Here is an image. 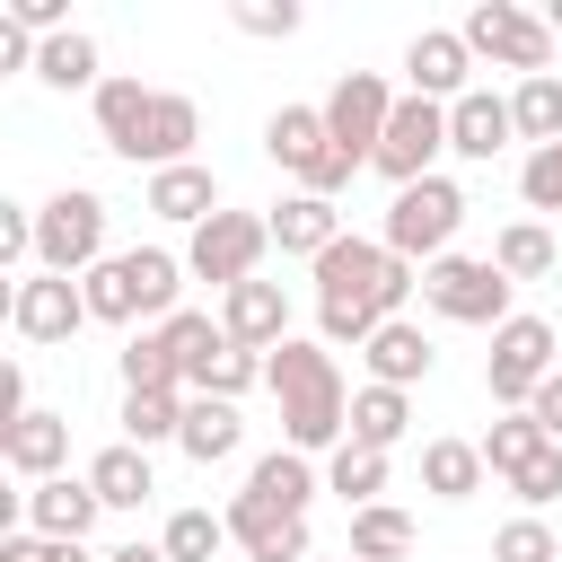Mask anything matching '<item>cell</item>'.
Wrapping results in <instances>:
<instances>
[{
  "mask_svg": "<svg viewBox=\"0 0 562 562\" xmlns=\"http://www.w3.org/2000/svg\"><path fill=\"white\" fill-rule=\"evenodd\" d=\"M97 140L132 167H184L193 140H202V105L176 97V88H140V79H105L97 88Z\"/></svg>",
  "mask_w": 562,
  "mask_h": 562,
  "instance_id": "obj_1",
  "label": "cell"
},
{
  "mask_svg": "<svg viewBox=\"0 0 562 562\" xmlns=\"http://www.w3.org/2000/svg\"><path fill=\"white\" fill-rule=\"evenodd\" d=\"M263 386H272V404H281V448L316 457V448H342V439H351V395H342V369H334L325 342H299V334H290V342L263 360Z\"/></svg>",
  "mask_w": 562,
  "mask_h": 562,
  "instance_id": "obj_2",
  "label": "cell"
},
{
  "mask_svg": "<svg viewBox=\"0 0 562 562\" xmlns=\"http://www.w3.org/2000/svg\"><path fill=\"white\" fill-rule=\"evenodd\" d=\"M413 290H422V263L386 255V237H342L316 255V307H351V316L386 325V316H404Z\"/></svg>",
  "mask_w": 562,
  "mask_h": 562,
  "instance_id": "obj_3",
  "label": "cell"
},
{
  "mask_svg": "<svg viewBox=\"0 0 562 562\" xmlns=\"http://www.w3.org/2000/svg\"><path fill=\"white\" fill-rule=\"evenodd\" d=\"M88 316L97 325H140V316H176V290H184V255H167V246H132V255H105L88 281Z\"/></svg>",
  "mask_w": 562,
  "mask_h": 562,
  "instance_id": "obj_4",
  "label": "cell"
},
{
  "mask_svg": "<svg viewBox=\"0 0 562 562\" xmlns=\"http://www.w3.org/2000/svg\"><path fill=\"white\" fill-rule=\"evenodd\" d=\"M263 158H272L281 176H299V193H325V202L360 176V158L334 149L325 105H272V123H263Z\"/></svg>",
  "mask_w": 562,
  "mask_h": 562,
  "instance_id": "obj_5",
  "label": "cell"
},
{
  "mask_svg": "<svg viewBox=\"0 0 562 562\" xmlns=\"http://www.w3.org/2000/svg\"><path fill=\"white\" fill-rule=\"evenodd\" d=\"M97 263H105V193L61 184L53 202H35V272L88 281Z\"/></svg>",
  "mask_w": 562,
  "mask_h": 562,
  "instance_id": "obj_6",
  "label": "cell"
},
{
  "mask_svg": "<svg viewBox=\"0 0 562 562\" xmlns=\"http://www.w3.org/2000/svg\"><path fill=\"white\" fill-rule=\"evenodd\" d=\"M509 272L492 263V255H439V263H422V307L430 316H448V325H509L518 307H509Z\"/></svg>",
  "mask_w": 562,
  "mask_h": 562,
  "instance_id": "obj_7",
  "label": "cell"
},
{
  "mask_svg": "<svg viewBox=\"0 0 562 562\" xmlns=\"http://www.w3.org/2000/svg\"><path fill=\"white\" fill-rule=\"evenodd\" d=\"M457 35L474 44V61H501V70H518V79H544V70H553V26H544L536 9H518V0H474Z\"/></svg>",
  "mask_w": 562,
  "mask_h": 562,
  "instance_id": "obj_8",
  "label": "cell"
},
{
  "mask_svg": "<svg viewBox=\"0 0 562 562\" xmlns=\"http://www.w3.org/2000/svg\"><path fill=\"white\" fill-rule=\"evenodd\" d=\"M457 220H465V193H457L448 176H422V184H404V193L386 202V255H404V263H439L448 237H457Z\"/></svg>",
  "mask_w": 562,
  "mask_h": 562,
  "instance_id": "obj_9",
  "label": "cell"
},
{
  "mask_svg": "<svg viewBox=\"0 0 562 562\" xmlns=\"http://www.w3.org/2000/svg\"><path fill=\"white\" fill-rule=\"evenodd\" d=\"M263 246H272V220H263V211H220V220H202V228H193L184 272H193V281H211V290L228 299L237 281H255Z\"/></svg>",
  "mask_w": 562,
  "mask_h": 562,
  "instance_id": "obj_10",
  "label": "cell"
},
{
  "mask_svg": "<svg viewBox=\"0 0 562 562\" xmlns=\"http://www.w3.org/2000/svg\"><path fill=\"white\" fill-rule=\"evenodd\" d=\"M544 378H553V325H544V316H509V325L492 334V351H483L492 404H501V413H527Z\"/></svg>",
  "mask_w": 562,
  "mask_h": 562,
  "instance_id": "obj_11",
  "label": "cell"
},
{
  "mask_svg": "<svg viewBox=\"0 0 562 562\" xmlns=\"http://www.w3.org/2000/svg\"><path fill=\"white\" fill-rule=\"evenodd\" d=\"M439 149H448V105H430V97H413L404 88V105H395V123H386V140H378V176L404 193V184H422V176H439Z\"/></svg>",
  "mask_w": 562,
  "mask_h": 562,
  "instance_id": "obj_12",
  "label": "cell"
},
{
  "mask_svg": "<svg viewBox=\"0 0 562 562\" xmlns=\"http://www.w3.org/2000/svg\"><path fill=\"white\" fill-rule=\"evenodd\" d=\"M395 88L378 79V70H342L334 79V97H325V132H334V149H351L360 167L378 158V140H386V123H395Z\"/></svg>",
  "mask_w": 562,
  "mask_h": 562,
  "instance_id": "obj_13",
  "label": "cell"
},
{
  "mask_svg": "<svg viewBox=\"0 0 562 562\" xmlns=\"http://www.w3.org/2000/svg\"><path fill=\"white\" fill-rule=\"evenodd\" d=\"M9 325H18V342H70V334L97 325V316H88V290H79V281L26 272V281L9 290Z\"/></svg>",
  "mask_w": 562,
  "mask_h": 562,
  "instance_id": "obj_14",
  "label": "cell"
},
{
  "mask_svg": "<svg viewBox=\"0 0 562 562\" xmlns=\"http://www.w3.org/2000/svg\"><path fill=\"white\" fill-rule=\"evenodd\" d=\"M220 518H228V544H237L246 562H316V544H307V518H299V509H272V501L237 492Z\"/></svg>",
  "mask_w": 562,
  "mask_h": 562,
  "instance_id": "obj_15",
  "label": "cell"
},
{
  "mask_svg": "<svg viewBox=\"0 0 562 562\" xmlns=\"http://www.w3.org/2000/svg\"><path fill=\"white\" fill-rule=\"evenodd\" d=\"M404 79H413V97L457 105V97L474 88V44H465L457 26H422V35L404 44Z\"/></svg>",
  "mask_w": 562,
  "mask_h": 562,
  "instance_id": "obj_16",
  "label": "cell"
},
{
  "mask_svg": "<svg viewBox=\"0 0 562 562\" xmlns=\"http://www.w3.org/2000/svg\"><path fill=\"white\" fill-rule=\"evenodd\" d=\"M220 334L237 342V351H281L290 342V299H281V281H237L228 299H220Z\"/></svg>",
  "mask_w": 562,
  "mask_h": 562,
  "instance_id": "obj_17",
  "label": "cell"
},
{
  "mask_svg": "<svg viewBox=\"0 0 562 562\" xmlns=\"http://www.w3.org/2000/svg\"><path fill=\"white\" fill-rule=\"evenodd\" d=\"M18 501H26V536H61V544H88V527H97V509H105L88 474H53V483H26Z\"/></svg>",
  "mask_w": 562,
  "mask_h": 562,
  "instance_id": "obj_18",
  "label": "cell"
},
{
  "mask_svg": "<svg viewBox=\"0 0 562 562\" xmlns=\"http://www.w3.org/2000/svg\"><path fill=\"white\" fill-rule=\"evenodd\" d=\"M509 140H518V114H509V97H492V88H465V97L448 105V149H457V158L492 167Z\"/></svg>",
  "mask_w": 562,
  "mask_h": 562,
  "instance_id": "obj_19",
  "label": "cell"
},
{
  "mask_svg": "<svg viewBox=\"0 0 562 562\" xmlns=\"http://www.w3.org/2000/svg\"><path fill=\"white\" fill-rule=\"evenodd\" d=\"M360 360H369V386H404V395H413V386L430 378V334H422L413 316H386V325L360 342Z\"/></svg>",
  "mask_w": 562,
  "mask_h": 562,
  "instance_id": "obj_20",
  "label": "cell"
},
{
  "mask_svg": "<svg viewBox=\"0 0 562 562\" xmlns=\"http://www.w3.org/2000/svg\"><path fill=\"white\" fill-rule=\"evenodd\" d=\"M61 457H70V422H61V413H44V404H35L26 422H9V430H0V465H9V474H26V483H53V474H61Z\"/></svg>",
  "mask_w": 562,
  "mask_h": 562,
  "instance_id": "obj_21",
  "label": "cell"
},
{
  "mask_svg": "<svg viewBox=\"0 0 562 562\" xmlns=\"http://www.w3.org/2000/svg\"><path fill=\"white\" fill-rule=\"evenodd\" d=\"M149 211H158V220H176V228H202V220H220V176H211L202 158L158 167V176H149Z\"/></svg>",
  "mask_w": 562,
  "mask_h": 562,
  "instance_id": "obj_22",
  "label": "cell"
},
{
  "mask_svg": "<svg viewBox=\"0 0 562 562\" xmlns=\"http://www.w3.org/2000/svg\"><path fill=\"white\" fill-rule=\"evenodd\" d=\"M263 220H272V246H281V255H307V263H316L325 246H342V211H334L325 193H290V202H272Z\"/></svg>",
  "mask_w": 562,
  "mask_h": 562,
  "instance_id": "obj_23",
  "label": "cell"
},
{
  "mask_svg": "<svg viewBox=\"0 0 562 562\" xmlns=\"http://www.w3.org/2000/svg\"><path fill=\"white\" fill-rule=\"evenodd\" d=\"M483 474H492V465H483V439H430V448H422V492H430V501H474Z\"/></svg>",
  "mask_w": 562,
  "mask_h": 562,
  "instance_id": "obj_24",
  "label": "cell"
},
{
  "mask_svg": "<svg viewBox=\"0 0 562 562\" xmlns=\"http://www.w3.org/2000/svg\"><path fill=\"white\" fill-rule=\"evenodd\" d=\"M88 483H97V501H105V509H140V501L158 492V474H149V448H132V439L97 448V457H88Z\"/></svg>",
  "mask_w": 562,
  "mask_h": 562,
  "instance_id": "obj_25",
  "label": "cell"
},
{
  "mask_svg": "<svg viewBox=\"0 0 562 562\" xmlns=\"http://www.w3.org/2000/svg\"><path fill=\"white\" fill-rule=\"evenodd\" d=\"M404 430H413V395H404V386H360V395H351V448L386 457Z\"/></svg>",
  "mask_w": 562,
  "mask_h": 562,
  "instance_id": "obj_26",
  "label": "cell"
},
{
  "mask_svg": "<svg viewBox=\"0 0 562 562\" xmlns=\"http://www.w3.org/2000/svg\"><path fill=\"white\" fill-rule=\"evenodd\" d=\"M237 439H246L237 404H220V395H193V404H184V430H176V448H184L193 465H220V457H237Z\"/></svg>",
  "mask_w": 562,
  "mask_h": 562,
  "instance_id": "obj_27",
  "label": "cell"
},
{
  "mask_svg": "<svg viewBox=\"0 0 562 562\" xmlns=\"http://www.w3.org/2000/svg\"><path fill=\"white\" fill-rule=\"evenodd\" d=\"M246 492H255V501H272V509H299V518H307V501H316V465H307L299 448H272V457H255Z\"/></svg>",
  "mask_w": 562,
  "mask_h": 562,
  "instance_id": "obj_28",
  "label": "cell"
},
{
  "mask_svg": "<svg viewBox=\"0 0 562 562\" xmlns=\"http://www.w3.org/2000/svg\"><path fill=\"white\" fill-rule=\"evenodd\" d=\"M492 263H501L509 281H544V272L562 263V246H553V228H544V220H509V228L492 237Z\"/></svg>",
  "mask_w": 562,
  "mask_h": 562,
  "instance_id": "obj_29",
  "label": "cell"
},
{
  "mask_svg": "<svg viewBox=\"0 0 562 562\" xmlns=\"http://www.w3.org/2000/svg\"><path fill=\"white\" fill-rule=\"evenodd\" d=\"M544 448H553V439H544V422H536V413H501V422L483 430V465H492L501 483H509V474H527Z\"/></svg>",
  "mask_w": 562,
  "mask_h": 562,
  "instance_id": "obj_30",
  "label": "cell"
},
{
  "mask_svg": "<svg viewBox=\"0 0 562 562\" xmlns=\"http://www.w3.org/2000/svg\"><path fill=\"white\" fill-rule=\"evenodd\" d=\"M404 553H413V518L395 501L351 509V562H404Z\"/></svg>",
  "mask_w": 562,
  "mask_h": 562,
  "instance_id": "obj_31",
  "label": "cell"
},
{
  "mask_svg": "<svg viewBox=\"0 0 562 562\" xmlns=\"http://www.w3.org/2000/svg\"><path fill=\"white\" fill-rule=\"evenodd\" d=\"M35 79H44V88H105V79H97V35H88V26H70V35H44V53H35Z\"/></svg>",
  "mask_w": 562,
  "mask_h": 562,
  "instance_id": "obj_32",
  "label": "cell"
},
{
  "mask_svg": "<svg viewBox=\"0 0 562 562\" xmlns=\"http://www.w3.org/2000/svg\"><path fill=\"white\" fill-rule=\"evenodd\" d=\"M184 395V369H176V342L167 334H132L123 342V395Z\"/></svg>",
  "mask_w": 562,
  "mask_h": 562,
  "instance_id": "obj_33",
  "label": "cell"
},
{
  "mask_svg": "<svg viewBox=\"0 0 562 562\" xmlns=\"http://www.w3.org/2000/svg\"><path fill=\"white\" fill-rule=\"evenodd\" d=\"M509 114H518V140L553 149V140H562V70H544V79H518V88H509Z\"/></svg>",
  "mask_w": 562,
  "mask_h": 562,
  "instance_id": "obj_34",
  "label": "cell"
},
{
  "mask_svg": "<svg viewBox=\"0 0 562 562\" xmlns=\"http://www.w3.org/2000/svg\"><path fill=\"white\" fill-rule=\"evenodd\" d=\"M184 404H193V395H176V386H167V395H123V439H132V448L176 439V430H184Z\"/></svg>",
  "mask_w": 562,
  "mask_h": 562,
  "instance_id": "obj_35",
  "label": "cell"
},
{
  "mask_svg": "<svg viewBox=\"0 0 562 562\" xmlns=\"http://www.w3.org/2000/svg\"><path fill=\"white\" fill-rule=\"evenodd\" d=\"M325 492H342L351 509H369V501L386 492V457H369V448H351V439H342V448L325 457Z\"/></svg>",
  "mask_w": 562,
  "mask_h": 562,
  "instance_id": "obj_36",
  "label": "cell"
},
{
  "mask_svg": "<svg viewBox=\"0 0 562 562\" xmlns=\"http://www.w3.org/2000/svg\"><path fill=\"white\" fill-rule=\"evenodd\" d=\"M158 544H167V562H211V553L228 544V518H211V509H176Z\"/></svg>",
  "mask_w": 562,
  "mask_h": 562,
  "instance_id": "obj_37",
  "label": "cell"
},
{
  "mask_svg": "<svg viewBox=\"0 0 562 562\" xmlns=\"http://www.w3.org/2000/svg\"><path fill=\"white\" fill-rule=\"evenodd\" d=\"M492 562H562V544H553V527H544L536 509H518V518L492 536Z\"/></svg>",
  "mask_w": 562,
  "mask_h": 562,
  "instance_id": "obj_38",
  "label": "cell"
},
{
  "mask_svg": "<svg viewBox=\"0 0 562 562\" xmlns=\"http://www.w3.org/2000/svg\"><path fill=\"white\" fill-rule=\"evenodd\" d=\"M255 378H263V351H237V342H228V351H220V360L193 378V395H220V404H237Z\"/></svg>",
  "mask_w": 562,
  "mask_h": 562,
  "instance_id": "obj_39",
  "label": "cell"
},
{
  "mask_svg": "<svg viewBox=\"0 0 562 562\" xmlns=\"http://www.w3.org/2000/svg\"><path fill=\"white\" fill-rule=\"evenodd\" d=\"M518 193H527V211H562V140H553V149H527Z\"/></svg>",
  "mask_w": 562,
  "mask_h": 562,
  "instance_id": "obj_40",
  "label": "cell"
},
{
  "mask_svg": "<svg viewBox=\"0 0 562 562\" xmlns=\"http://www.w3.org/2000/svg\"><path fill=\"white\" fill-rule=\"evenodd\" d=\"M0 562H105V553L61 544V536H26V527H9V536H0Z\"/></svg>",
  "mask_w": 562,
  "mask_h": 562,
  "instance_id": "obj_41",
  "label": "cell"
},
{
  "mask_svg": "<svg viewBox=\"0 0 562 562\" xmlns=\"http://www.w3.org/2000/svg\"><path fill=\"white\" fill-rule=\"evenodd\" d=\"M246 35H299V0H237L228 9Z\"/></svg>",
  "mask_w": 562,
  "mask_h": 562,
  "instance_id": "obj_42",
  "label": "cell"
},
{
  "mask_svg": "<svg viewBox=\"0 0 562 562\" xmlns=\"http://www.w3.org/2000/svg\"><path fill=\"white\" fill-rule=\"evenodd\" d=\"M509 492L527 501V509H544V501H562V448H544L527 474H509Z\"/></svg>",
  "mask_w": 562,
  "mask_h": 562,
  "instance_id": "obj_43",
  "label": "cell"
},
{
  "mask_svg": "<svg viewBox=\"0 0 562 562\" xmlns=\"http://www.w3.org/2000/svg\"><path fill=\"white\" fill-rule=\"evenodd\" d=\"M0 9H9L35 44H44V35H70V0H0Z\"/></svg>",
  "mask_w": 562,
  "mask_h": 562,
  "instance_id": "obj_44",
  "label": "cell"
},
{
  "mask_svg": "<svg viewBox=\"0 0 562 562\" xmlns=\"http://www.w3.org/2000/svg\"><path fill=\"white\" fill-rule=\"evenodd\" d=\"M26 255H35V211L0 202V263H26Z\"/></svg>",
  "mask_w": 562,
  "mask_h": 562,
  "instance_id": "obj_45",
  "label": "cell"
},
{
  "mask_svg": "<svg viewBox=\"0 0 562 562\" xmlns=\"http://www.w3.org/2000/svg\"><path fill=\"white\" fill-rule=\"evenodd\" d=\"M35 53H44V44H35V35H26V26L0 9V70H35Z\"/></svg>",
  "mask_w": 562,
  "mask_h": 562,
  "instance_id": "obj_46",
  "label": "cell"
},
{
  "mask_svg": "<svg viewBox=\"0 0 562 562\" xmlns=\"http://www.w3.org/2000/svg\"><path fill=\"white\" fill-rule=\"evenodd\" d=\"M527 413H536V422H544V439L562 448V369H553V378L536 386V404H527Z\"/></svg>",
  "mask_w": 562,
  "mask_h": 562,
  "instance_id": "obj_47",
  "label": "cell"
},
{
  "mask_svg": "<svg viewBox=\"0 0 562 562\" xmlns=\"http://www.w3.org/2000/svg\"><path fill=\"white\" fill-rule=\"evenodd\" d=\"M105 562H167V544H114Z\"/></svg>",
  "mask_w": 562,
  "mask_h": 562,
  "instance_id": "obj_48",
  "label": "cell"
},
{
  "mask_svg": "<svg viewBox=\"0 0 562 562\" xmlns=\"http://www.w3.org/2000/svg\"><path fill=\"white\" fill-rule=\"evenodd\" d=\"M544 26H553V44H562V0H553V9H544Z\"/></svg>",
  "mask_w": 562,
  "mask_h": 562,
  "instance_id": "obj_49",
  "label": "cell"
},
{
  "mask_svg": "<svg viewBox=\"0 0 562 562\" xmlns=\"http://www.w3.org/2000/svg\"><path fill=\"white\" fill-rule=\"evenodd\" d=\"M342 562H351V553H342Z\"/></svg>",
  "mask_w": 562,
  "mask_h": 562,
  "instance_id": "obj_50",
  "label": "cell"
}]
</instances>
